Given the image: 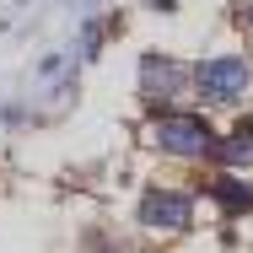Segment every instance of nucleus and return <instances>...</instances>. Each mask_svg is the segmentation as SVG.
<instances>
[{
	"mask_svg": "<svg viewBox=\"0 0 253 253\" xmlns=\"http://www.w3.org/2000/svg\"><path fill=\"white\" fill-rule=\"evenodd\" d=\"M156 146L167 156L200 162V156L215 151V135H210V124H205L200 113H167V119H156Z\"/></svg>",
	"mask_w": 253,
	"mask_h": 253,
	"instance_id": "1",
	"label": "nucleus"
},
{
	"mask_svg": "<svg viewBox=\"0 0 253 253\" xmlns=\"http://www.w3.org/2000/svg\"><path fill=\"white\" fill-rule=\"evenodd\" d=\"M194 221V200L178 194V189H151L140 194V226H156V232H183Z\"/></svg>",
	"mask_w": 253,
	"mask_h": 253,
	"instance_id": "2",
	"label": "nucleus"
},
{
	"mask_svg": "<svg viewBox=\"0 0 253 253\" xmlns=\"http://www.w3.org/2000/svg\"><path fill=\"white\" fill-rule=\"evenodd\" d=\"M194 81H200V92H205L210 102H237L243 92H248L253 76H248V65H243V59H205Z\"/></svg>",
	"mask_w": 253,
	"mask_h": 253,
	"instance_id": "3",
	"label": "nucleus"
},
{
	"mask_svg": "<svg viewBox=\"0 0 253 253\" xmlns=\"http://www.w3.org/2000/svg\"><path fill=\"white\" fill-rule=\"evenodd\" d=\"M172 92H183V65H172L162 54H146L140 59V97L151 102V108H162Z\"/></svg>",
	"mask_w": 253,
	"mask_h": 253,
	"instance_id": "4",
	"label": "nucleus"
},
{
	"mask_svg": "<svg viewBox=\"0 0 253 253\" xmlns=\"http://www.w3.org/2000/svg\"><path fill=\"white\" fill-rule=\"evenodd\" d=\"M215 200H221L226 215H243V210H253V189L237 183V178H221V183H215Z\"/></svg>",
	"mask_w": 253,
	"mask_h": 253,
	"instance_id": "5",
	"label": "nucleus"
},
{
	"mask_svg": "<svg viewBox=\"0 0 253 253\" xmlns=\"http://www.w3.org/2000/svg\"><path fill=\"white\" fill-rule=\"evenodd\" d=\"M215 151H221V162H237V167H243V162H253V129L243 124V129H237L232 140H221Z\"/></svg>",
	"mask_w": 253,
	"mask_h": 253,
	"instance_id": "6",
	"label": "nucleus"
},
{
	"mask_svg": "<svg viewBox=\"0 0 253 253\" xmlns=\"http://www.w3.org/2000/svg\"><path fill=\"white\" fill-rule=\"evenodd\" d=\"M243 22H248V27H253V5H248V11H243Z\"/></svg>",
	"mask_w": 253,
	"mask_h": 253,
	"instance_id": "7",
	"label": "nucleus"
}]
</instances>
